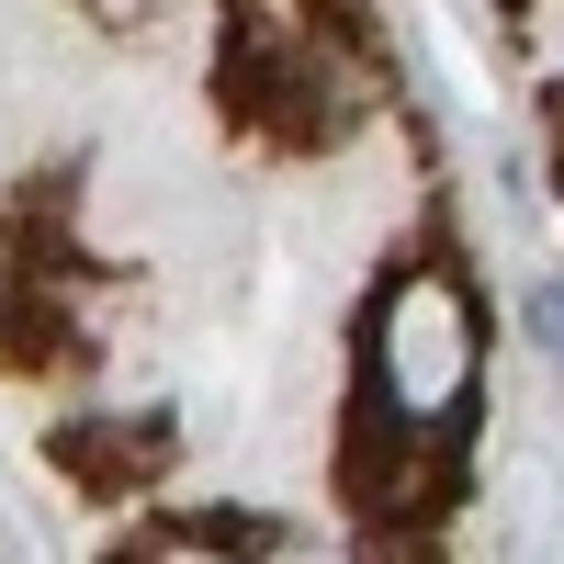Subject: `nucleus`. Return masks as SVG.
<instances>
[{"label":"nucleus","instance_id":"1","mask_svg":"<svg viewBox=\"0 0 564 564\" xmlns=\"http://www.w3.org/2000/svg\"><path fill=\"white\" fill-rule=\"evenodd\" d=\"M486 395V316L441 260H406L361 316V406L395 441H452Z\"/></svg>","mask_w":564,"mask_h":564},{"label":"nucleus","instance_id":"2","mask_svg":"<svg viewBox=\"0 0 564 564\" xmlns=\"http://www.w3.org/2000/svg\"><path fill=\"white\" fill-rule=\"evenodd\" d=\"M531 339L564 361V271H542V282H531Z\"/></svg>","mask_w":564,"mask_h":564}]
</instances>
